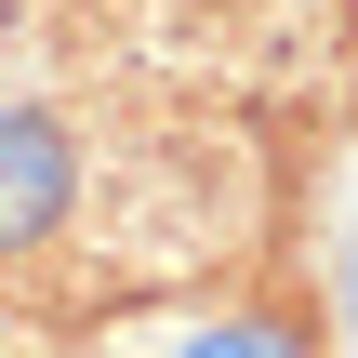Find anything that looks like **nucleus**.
I'll use <instances>...</instances> for the list:
<instances>
[{
  "label": "nucleus",
  "instance_id": "2",
  "mask_svg": "<svg viewBox=\"0 0 358 358\" xmlns=\"http://www.w3.org/2000/svg\"><path fill=\"white\" fill-rule=\"evenodd\" d=\"M173 358H306L292 332H266V319H213V332H186Z\"/></svg>",
  "mask_w": 358,
  "mask_h": 358
},
{
  "label": "nucleus",
  "instance_id": "1",
  "mask_svg": "<svg viewBox=\"0 0 358 358\" xmlns=\"http://www.w3.org/2000/svg\"><path fill=\"white\" fill-rule=\"evenodd\" d=\"M66 199H80V159H66V133H53L40 106H0V252L53 239V226H66Z\"/></svg>",
  "mask_w": 358,
  "mask_h": 358
},
{
  "label": "nucleus",
  "instance_id": "3",
  "mask_svg": "<svg viewBox=\"0 0 358 358\" xmlns=\"http://www.w3.org/2000/svg\"><path fill=\"white\" fill-rule=\"evenodd\" d=\"M345 279H358V252H345Z\"/></svg>",
  "mask_w": 358,
  "mask_h": 358
}]
</instances>
